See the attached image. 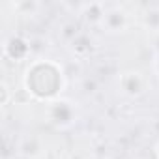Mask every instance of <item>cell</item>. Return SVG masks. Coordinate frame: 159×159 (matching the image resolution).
<instances>
[{
    "instance_id": "6da1fadb",
    "label": "cell",
    "mask_w": 159,
    "mask_h": 159,
    "mask_svg": "<svg viewBox=\"0 0 159 159\" xmlns=\"http://www.w3.org/2000/svg\"><path fill=\"white\" fill-rule=\"evenodd\" d=\"M2 92H4V99H2V105H6V103H8V86H6V83H2Z\"/></svg>"
}]
</instances>
